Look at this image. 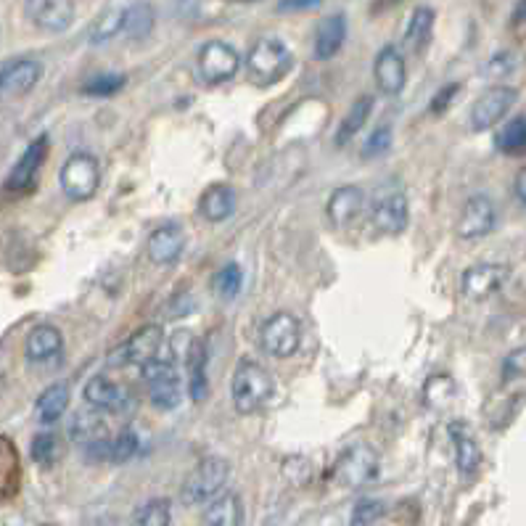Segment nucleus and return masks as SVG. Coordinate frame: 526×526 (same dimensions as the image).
<instances>
[{
  "instance_id": "1",
  "label": "nucleus",
  "mask_w": 526,
  "mask_h": 526,
  "mask_svg": "<svg viewBox=\"0 0 526 526\" xmlns=\"http://www.w3.org/2000/svg\"><path fill=\"white\" fill-rule=\"evenodd\" d=\"M275 392L273 376L254 360H241L230 378V397H233V408L241 415H252L262 410L270 402Z\"/></svg>"
},
{
  "instance_id": "2",
  "label": "nucleus",
  "mask_w": 526,
  "mask_h": 526,
  "mask_svg": "<svg viewBox=\"0 0 526 526\" xmlns=\"http://www.w3.org/2000/svg\"><path fill=\"white\" fill-rule=\"evenodd\" d=\"M291 72V51L278 38H262L246 56V80L254 88H273Z\"/></svg>"
},
{
  "instance_id": "3",
  "label": "nucleus",
  "mask_w": 526,
  "mask_h": 526,
  "mask_svg": "<svg viewBox=\"0 0 526 526\" xmlns=\"http://www.w3.org/2000/svg\"><path fill=\"white\" fill-rule=\"evenodd\" d=\"M228 476H230V466L225 458L209 455V458L199 460V466L188 474V479L183 482V489H180L183 503L186 505L207 503V500H212V497L225 487Z\"/></svg>"
},
{
  "instance_id": "4",
  "label": "nucleus",
  "mask_w": 526,
  "mask_h": 526,
  "mask_svg": "<svg viewBox=\"0 0 526 526\" xmlns=\"http://www.w3.org/2000/svg\"><path fill=\"white\" fill-rule=\"evenodd\" d=\"M59 183L64 188L69 199L75 201H88L96 196L98 186H101V170H98L96 156L77 151L61 164Z\"/></svg>"
},
{
  "instance_id": "5",
  "label": "nucleus",
  "mask_w": 526,
  "mask_h": 526,
  "mask_svg": "<svg viewBox=\"0 0 526 526\" xmlns=\"http://www.w3.org/2000/svg\"><path fill=\"white\" fill-rule=\"evenodd\" d=\"M299 344H302V326L289 312H275L262 323L260 347L275 360H286V357L297 355Z\"/></svg>"
},
{
  "instance_id": "6",
  "label": "nucleus",
  "mask_w": 526,
  "mask_h": 526,
  "mask_svg": "<svg viewBox=\"0 0 526 526\" xmlns=\"http://www.w3.org/2000/svg\"><path fill=\"white\" fill-rule=\"evenodd\" d=\"M141 376L149 386V397L159 410H175L183 400L178 368L167 360L151 357L149 363L141 365Z\"/></svg>"
},
{
  "instance_id": "7",
  "label": "nucleus",
  "mask_w": 526,
  "mask_h": 526,
  "mask_svg": "<svg viewBox=\"0 0 526 526\" xmlns=\"http://www.w3.org/2000/svg\"><path fill=\"white\" fill-rule=\"evenodd\" d=\"M378 476V455L373 447H349L334 466V482L347 489H360Z\"/></svg>"
},
{
  "instance_id": "8",
  "label": "nucleus",
  "mask_w": 526,
  "mask_h": 526,
  "mask_svg": "<svg viewBox=\"0 0 526 526\" xmlns=\"http://www.w3.org/2000/svg\"><path fill=\"white\" fill-rule=\"evenodd\" d=\"M408 196L400 188H384L371 204V223L384 236H400L408 228Z\"/></svg>"
},
{
  "instance_id": "9",
  "label": "nucleus",
  "mask_w": 526,
  "mask_h": 526,
  "mask_svg": "<svg viewBox=\"0 0 526 526\" xmlns=\"http://www.w3.org/2000/svg\"><path fill=\"white\" fill-rule=\"evenodd\" d=\"M196 64H199V75L204 77V82L220 85V82L236 77V72L241 69V56L233 45L223 43V40H209L201 45Z\"/></svg>"
},
{
  "instance_id": "10",
  "label": "nucleus",
  "mask_w": 526,
  "mask_h": 526,
  "mask_svg": "<svg viewBox=\"0 0 526 526\" xmlns=\"http://www.w3.org/2000/svg\"><path fill=\"white\" fill-rule=\"evenodd\" d=\"M69 439L75 445L85 447L90 452H101L109 458V445H112V429L101 410H82L69 423Z\"/></svg>"
},
{
  "instance_id": "11",
  "label": "nucleus",
  "mask_w": 526,
  "mask_h": 526,
  "mask_svg": "<svg viewBox=\"0 0 526 526\" xmlns=\"http://www.w3.org/2000/svg\"><path fill=\"white\" fill-rule=\"evenodd\" d=\"M164 341V331L162 326L156 323H149V326L138 328L130 339H125L119 344L117 349H112V365H143L149 363L151 357L159 355Z\"/></svg>"
},
{
  "instance_id": "12",
  "label": "nucleus",
  "mask_w": 526,
  "mask_h": 526,
  "mask_svg": "<svg viewBox=\"0 0 526 526\" xmlns=\"http://www.w3.org/2000/svg\"><path fill=\"white\" fill-rule=\"evenodd\" d=\"M508 281H511V267L484 262V265L468 267L460 281V289L471 302H484V299L495 297Z\"/></svg>"
},
{
  "instance_id": "13",
  "label": "nucleus",
  "mask_w": 526,
  "mask_h": 526,
  "mask_svg": "<svg viewBox=\"0 0 526 526\" xmlns=\"http://www.w3.org/2000/svg\"><path fill=\"white\" fill-rule=\"evenodd\" d=\"M513 104H516V88H508V85L489 88L471 109V127L476 133L492 130L505 114L511 112Z\"/></svg>"
},
{
  "instance_id": "14",
  "label": "nucleus",
  "mask_w": 526,
  "mask_h": 526,
  "mask_svg": "<svg viewBox=\"0 0 526 526\" xmlns=\"http://www.w3.org/2000/svg\"><path fill=\"white\" fill-rule=\"evenodd\" d=\"M45 156H48V135H40L30 143V149L24 151V156L16 162L6 180V191L11 193H30L38 186L40 170H43Z\"/></svg>"
},
{
  "instance_id": "15",
  "label": "nucleus",
  "mask_w": 526,
  "mask_h": 526,
  "mask_svg": "<svg viewBox=\"0 0 526 526\" xmlns=\"http://www.w3.org/2000/svg\"><path fill=\"white\" fill-rule=\"evenodd\" d=\"M497 223V209L489 196L479 193L466 201L458 217V236L460 238H484Z\"/></svg>"
},
{
  "instance_id": "16",
  "label": "nucleus",
  "mask_w": 526,
  "mask_h": 526,
  "mask_svg": "<svg viewBox=\"0 0 526 526\" xmlns=\"http://www.w3.org/2000/svg\"><path fill=\"white\" fill-rule=\"evenodd\" d=\"M365 191L357 186H341L331 193V199H328L326 215L328 220L336 225L339 230L352 228V225L365 215Z\"/></svg>"
},
{
  "instance_id": "17",
  "label": "nucleus",
  "mask_w": 526,
  "mask_h": 526,
  "mask_svg": "<svg viewBox=\"0 0 526 526\" xmlns=\"http://www.w3.org/2000/svg\"><path fill=\"white\" fill-rule=\"evenodd\" d=\"M27 16L45 32H64L75 22V0H27Z\"/></svg>"
},
{
  "instance_id": "18",
  "label": "nucleus",
  "mask_w": 526,
  "mask_h": 526,
  "mask_svg": "<svg viewBox=\"0 0 526 526\" xmlns=\"http://www.w3.org/2000/svg\"><path fill=\"white\" fill-rule=\"evenodd\" d=\"M373 77H376L378 90L386 93V96H397V93H402L405 82H408L405 56H402L394 45H386L384 51L376 56V64H373Z\"/></svg>"
},
{
  "instance_id": "19",
  "label": "nucleus",
  "mask_w": 526,
  "mask_h": 526,
  "mask_svg": "<svg viewBox=\"0 0 526 526\" xmlns=\"http://www.w3.org/2000/svg\"><path fill=\"white\" fill-rule=\"evenodd\" d=\"M43 77V67L35 59H14L0 67V90L11 96L30 93Z\"/></svg>"
},
{
  "instance_id": "20",
  "label": "nucleus",
  "mask_w": 526,
  "mask_h": 526,
  "mask_svg": "<svg viewBox=\"0 0 526 526\" xmlns=\"http://www.w3.org/2000/svg\"><path fill=\"white\" fill-rule=\"evenodd\" d=\"M186 249V236L178 225H159L149 236V260L154 265H175Z\"/></svg>"
},
{
  "instance_id": "21",
  "label": "nucleus",
  "mask_w": 526,
  "mask_h": 526,
  "mask_svg": "<svg viewBox=\"0 0 526 526\" xmlns=\"http://www.w3.org/2000/svg\"><path fill=\"white\" fill-rule=\"evenodd\" d=\"M82 394H85V400L96 410H101V413H127V408H130L127 394L114 384L112 378L106 376L90 378Z\"/></svg>"
},
{
  "instance_id": "22",
  "label": "nucleus",
  "mask_w": 526,
  "mask_h": 526,
  "mask_svg": "<svg viewBox=\"0 0 526 526\" xmlns=\"http://www.w3.org/2000/svg\"><path fill=\"white\" fill-rule=\"evenodd\" d=\"M61 347H64V336L56 326H35L27 336V344H24V352H27V360L30 363H48L53 357H59Z\"/></svg>"
},
{
  "instance_id": "23",
  "label": "nucleus",
  "mask_w": 526,
  "mask_h": 526,
  "mask_svg": "<svg viewBox=\"0 0 526 526\" xmlns=\"http://www.w3.org/2000/svg\"><path fill=\"white\" fill-rule=\"evenodd\" d=\"M233 212H236V191L225 183L209 186L201 193L199 215L209 223H225Z\"/></svg>"
},
{
  "instance_id": "24",
  "label": "nucleus",
  "mask_w": 526,
  "mask_h": 526,
  "mask_svg": "<svg viewBox=\"0 0 526 526\" xmlns=\"http://www.w3.org/2000/svg\"><path fill=\"white\" fill-rule=\"evenodd\" d=\"M204 511V524L209 526H241L244 524V503L233 492H217L212 500H207Z\"/></svg>"
},
{
  "instance_id": "25",
  "label": "nucleus",
  "mask_w": 526,
  "mask_h": 526,
  "mask_svg": "<svg viewBox=\"0 0 526 526\" xmlns=\"http://www.w3.org/2000/svg\"><path fill=\"white\" fill-rule=\"evenodd\" d=\"M207 360L209 352L204 347V341L191 339L188 344V392H191L193 402H204L209 394V378H207Z\"/></svg>"
},
{
  "instance_id": "26",
  "label": "nucleus",
  "mask_w": 526,
  "mask_h": 526,
  "mask_svg": "<svg viewBox=\"0 0 526 526\" xmlns=\"http://www.w3.org/2000/svg\"><path fill=\"white\" fill-rule=\"evenodd\" d=\"M450 437L455 442V458H458V471L463 479H474L479 466H482V450L476 445V439L463 429V423H452Z\"/></svg>"
},
{
  "instance_id": "27",
  "label": "nucleus",
  "mask_w": 526,
  "mask_h": 526,
  "mask_svg": "<svg viewBox=\"0 0 526 526\" xmlns=\"http://www.w3.org/2000/svg\"><path fill=\"white\" fill-rule=\"evenodd\" d=\"M344 40H347V19H344V14L328 16L326 22L318 27V32H315V59H334L336 53L341 51Z\"/></svg>"
},
{
  "instance_id": "28",
  "label": "nucleus",
  "mask_w": 526,
  "mask_h": 526,
  "mask_svg": "<svg viewBox=\"0 0 526 526\" xmlns=\"http://www.w3.org/2000/svg\"><path fill=\"white\" fill-rule=\"evenodd\" d=\"M69 397H72V389H69V384H51L48 389H45L43 394L38 397V418L40 423H56L61 418V415L67 413V405H69Z\"/></svg>"
},
{
  "instance_id": "29",
  "label": "nucleus",
  "mask_w": 526,
  "mask_h": 526,
  "mask_svg": "<svg viewBox=\"0 0 526 526\" xmlns=\"http://www.w3.org/2000/svg\"><path fill=\"white\" fill-rule=\"evenodd\" d=\"M19 455L6 437H0V503L19 489Z\"/></svg>"
},
{
  "instance_id": "30",
  "label": "nucleus",
  "mask_w": 526,
  "mask_h": 526,
  "mask_svg": "<svg viewBox=\"0 0 526 526\" xmlns=\"http://www.w3.org/2000/svg\"><path fill=\"white\" fill-rule=\"evenodd\" d=\"M371 109H373V98L371 96H360L352 104V109L347 112V117L341 119V127L339 133H336L334 143L336 146H347L352 138H355L360 130L365 127V122H368V117H371Z\"/></svg>"
},
{
  "instance_id": "31",
  "label": "nucleus",
  "mask_w": 526,
  "mask_h": 526,
  "mask_svg": "<svg viewBox=\"0 0 526 526\" xmlns=\"http://www.w3.org/2000/svg\"><path fill=\"white\" fill-rule=\"evenodd\" d=\"M431 32H434V11L426 6L415 8L408 22V30H405V43L415 53H423L431 43Z\"/></svg>"
},
{
  "instance_id": "32",
  "label": "nucleus",
  "mask_w": 526,
  "mask_h": 526,
  "mask_svg": "<svg viewBox=\"0 0 526 526\" xmlns=\"http://www.w3.org/2000/svg\"><path fill=\"white\" fill-rule=\"evenodd\" d=\"M495 149L500 151V154H508V156L524 154V149H526V119L521 117V114L519 117H513L511 122H505L503 130H497Z\"/></svg>"
},
{
  "instance_id": "33",
  "label": "nucleus",
  "mask_w": 526,
  "mask_h": 526,
  "mask_svg": "<svg viewBox=\"0 0 526 526\" xmlns=\"http://www.w3.org/2000/svg\"><path fill=\"white\" fill-rule=\"evenodd\" d=\"M122 30H127V35L133 40H143L151 30H154V11H151L146 3H138V6L127 8Z\"/></svg>"
},
{
  "instance_id": "34",
  "label": "nucleus",
  "mask_w": 526,
  "mask_h": 526,
  "mask_svg": "<svg viewBox=\"0 0 526 526\" xmlns=\"http://www.w3.org/2000/svg\"><path fill=\"white\" fill-rule=\"evenodd\" d=\"M172 511H170V500L164 497H156L143 503L138 511H135V524L138 526H170Z\"/></svg>"
},
{
  "instance_id": "35",
  "label": "nucleus",
  "mask_w": 526,
  "mask_h": 526,
  "mask_svg": "<svg viewBox=\"0 0 526 526\" xmlns=\"http://www.w3.org/2000/svg\"><path fill=\"white\" fill-rule=\"evenodd\" d=\"M30 455H32V460H35V463H38V466L51 468L53 463H56V460H59V455H61L59 439L53 437L51 431H43V434H38V437L32 439Z\"/></svg>"
},
{
  "instance_id": "36",
  "label": "nucleus",
  "mask_w": 526,
  "mask_h": 526,
  "mask_svg": "<svg viewBox=\"0 0 526 526\" xmlns=\"http://www.w3.org/2000/svg\"><path fill=\"white\" fill-rule=\"evenodd\" d=\"M212 286H215V291L220 294V297L225 299H233L241 291V286H244V273H241V267L236 265V262H230V265H225L220 273L215 275V281H212Z\"/></svg>"
},
{
  "instance_id": "37",
  "label": "nucleus",
  "mask_w": 526,
  "mask_h": 526,
  "mask_svg": "<svg viewBox=\"0 0 526 526\" xmlns=\"http://www.w3.org/2000/svg\"><path fill=\"white\" fill-rule=\"evenodd\" d=\"M122 22H125V11H109L93 24V32H90V43H106L112 40L119 30H122Z\"/></svg>"
},
{
  "instance_id": "38",
  "label": "nucleus",
  "mask_w": 526,
  "mask_h": 526,
  "mask_svg": "<svg viewBox=\"0 0 526 526\" xmlns=\"http://www.w3.org/2000/svg\"><path fill=\"white\" fill-rule=\"evenodd\" d=\"M135 452H138V434L133 429L119 431V437L112 439V445H109V458L114 463H127Z\"/></svg>"
},
{
  "instance_id": "39",
  "label": "nucleus",
  "mask_w": 526,
  "mask_h": 526,
  "mask_svg": "<svg viewBox=\"0 0 526 526\" xmlns=\"http://www.w3.org/2000/svg\"><path fill=\"white\" fill-rule=\"evenodd\" d=\"M283 474H286V479H289L291 484L307 487V484L312 482V474H315V471H312L310 460L294 455V458L283 460Z\"/></svg>"
},
{
  "instance_id": "40",
  "label": "nucleus",
  "mask_w": 526,
  "mask_h": 526,
  "mask_svg": "<svg viewBox=\"0 0 526 526\" xmlns=\"http://www.w3.org/2000/svg\"><path fill=\"white\" fill-rule=\"evenodd\" d=\"M122 88H125V75H96L93 80L85 82L82 90L88 96H114Z\"/></svg>"
},
{
  "instance_id": "41",
  "label": "nucleus",
  "mask_w": 526,
  "mask_h": 526,
  "mask_svg": "<svg viewBox=\"0 0 526 526\" xmlns=\"http://www.w3.org/2000/svg\"><path fill=\"white\" fill-rule=\"evenodd\" d=\"M386 505L381 503V500H360V503L355 505V513H352V524L355 526H371L376 524L381 516H384Z\"/></svg>"
},
{
  "instance_id": "42",
  "label": "nucleus",
  "mask_w": 526,
  "mask_h": 526,
  "mask_svg": "<svg viewBox=\"0 0 526 526\" xmlns=\"http://www.w3.org/2000/svg\"><path fill=\"white\" fill-rule=\"evenodd\" d=\"M452 392H455V386H452V381L447 376H434L429 384H426V400H429V405H434V408H442L452 397Z\"/></svg>"
},
{
  "instance_id": "43",
  "label": "nucleus",
  "mask_w": 526,
  "mask_h": 526,
  "mask_svg": "<svg viewBox=\"0 0 526 526\" xmlns=\"http://www.w3.org/2000/svg\"><path fill=\"white\" fill-rule=\"evenodd\" d=\"M389 146H392V130L389 127H376L371 138H368V143H365V156L373 159V156L386 154Z\"/></svg>"
},
{
  "instance_id": "44",
  "label": "nucleus",
  "mask_w": 526,
  "mask_h": 526,
  "mask_svg": "<svg viewBox=\"0 0 526 526\" xmlns=\"http://www.w3.org/2000/svg\"><path fill=\"white\" fill-rule=\"evenodd\" d=\"M526 352L524 347H519L516 352H511V355L505 357L503 363V381L508 384V381H519L521 376H524V368H526Z\"/></svg>"
},
{
  "instance_id": "45",
  "label": "nucleus",
  "mask_w": 526,
  "mask_h": 526,
  "mask_svg": "<svg viewBox=\"0 0 526 526\" xmlns=\"http://www.w3.org/2000/svg\"><path fill=\"white\" fill-rule=\"evenodd\" d=\"M513 69L516 67H513L511 53H500V56H495V59L484 64V75L487 77H505V75H511Z\"/></svg>"
},
{
  "instance_id": "46",
  "label": "nucleus",
  "mask_w": 526,
  "mask_h": 526,
  "mask_svg": "<svg viewBox=\"0 0 526 526\" xmlns=\"http://www.w3.org/2000/svg\"><path fill=\"white\" fill-rule=\"evenodd\" d=\"M458 90H460L458 82H452V85H447V88L439 90L437 96H434V101H431V112H434V114L445 112L447 106L452 104V98L458 96Z\"/></svg>"
},
{
  "instance_id": "47",
  "label": "nucleus",
  "mask_w": 526,
  "mask_h": 526,
  "mask_svg": "<svg viewBox=\"0 0 526 526\" xmlns=\"http://www.w3.org/2000/svg\"><path fill=\"white\" fill-rule=\"evenodd\" d=\"M323 0H281L278 11H307V8L320 6Z\"/></svg>"
},
{
  "instance_id": "48",
  "label": "nucleus",
  "mask_w": 526,
  "mask_h": 526,
  "mask_svg": "<svg viewBox=\"0 0 526 526\" xmlns=\"http://www.w3.org/2000/svg\"><path fill=\"white\" fill-rule=\"evenodd\" d=\"M524 22H526V6L524 0H519V6H516V16H513V27L519 32V40H524Z\"/></svg>"
},
{
  "instance_id": "49",
  "label": "nucleus",
  "mask_w": 526,
  "mask_h": 526,
  "mask_svg": "<svg viewBox=\"0 0 526 526\" xmlns=\"http://www.w3.org/2000/svg\"><path fill=\"white\" fill-rule=\"evenodd\" d=\"M516 199H519V204L524 207V201H526V170H519V175H516Z\"/></svg>"
},
{
  "instance_id": "50",
  "label": "nucleus",
  "mask_w": 526,
  "mask_h": 526,
  "mask_svg": "<svg viewBox=\"0 0 526 526\" xmlns=\"http://www.w3.org/2000/svg\"><path fill=\"white\" fill-rule=\"evenodd\" d=\"M397 3H400V0H376V8H392L397 6Z\"/></svg>"
}]
</instances>
